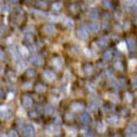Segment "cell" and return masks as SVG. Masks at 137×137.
Wrapping results in <instances>:
<instances>
[{"instance_id":"cell-16","label":"cell","mask_w":137,"mask_h":137,"mask_svg":"<svg viewBox=\"0 0 137 137\" xmlns=\"http://www.w3.org/2000/svg\"><path fill=\"white\" fill-rule=\"evenodd\" d=\"M89 16L91 19H97V17H99V11H97V9H91L89 11Z\"/></svg>"},{"instance_id":"cell-40","label":"cell","mask_w":137,"mask_h":137,"mask_svg":"<svg viewBox=\"0 0 137 137\" xmlns=\"http://www.w3.org/2000/svg\"><path fill=\"white\" fill-rule=\"evenodd\" d=\"M9 1H10L11 4H17V3H19V0H9Z\"/></svg>"},{"instance_id":"cell-22","label":"cell","mask_w":137,"mask_h":137,"mask_svg":"<svg viewBox=\"0 0 137 137\" xmlns=\"http://www.w3.org/2000/svg\"><path fill=\"white\" fill-rule=\"evenodd\" d=\"M96 130L99 131V132H104V131H105V125H104L102 122H97V125H96Z\"/></svg>"},{"instance_id":"cell-3","label":"cell","mask_w":137,"mask_h":137,"mask_svg":"<svg viewBox=\"0 0 137 137\" xmlns=\"http://www.w3.org/2000/svg\"><path fill=\"white\" fill-rule=\"evenodd\" d=\"M21 104H23V106H24L25 108L31 107V105H32V99H31V96L25 95V96L23 97V99H21Z\"/></svg>"},{"instance_id":"cell-13","label":"cell","mask_w":137,"mask_h":137,"mask_svg":"<svg viewBox=\"0 0 137 137\" xmlns=\"http://www.w3.org/2000/svg\"><path fill=\"white\" fill-rule=\"evenodd\" d=\"M99 105H100V101L97 99H91V101H90V108L91 110H96L99 107Z\"/></svg>"},{"instance_id":"cell-8","label":"cell","mask_w":137,"mask_h":137,"mask_svg":"<svg viewBox=\"0 0 137 137\" xmlns=\"http://www.w3.org/2000/svg\"><path fill=\"white\" fill-rule=\"evenodd\" d=\"M90 116H89V113L87 112H82L81 113V116H80V122L81 123H85V125H87L89 122H90Z\"/></svg>"},{"instance_id":"cell-6","label":"cell","mask_w":137,"mask_h":137,"mask_svg":"<svg viewBox=\"0 0 137 137\" xmlns=\"http://www.w3.org/2000/svg\"><path fill=\"white\" fill-rule=\"evenodd\" d=\"M99 29H100L99 23H96V21H90V24H89V30H90L91 32H97V31H99Z\"/></svg>"},{"instance_id":"cell-33","label":"cell","mask_w":137,"mask_h":137,"mask_svg":"<svg viewBox=\"0 0 137 137\" xmlns=\"http://www.w3.org/2000/svg\"><path fill=\"white\" fill-rule=\"evenodd\" d=\"M36 90H37L39 92H40V91H44V90H45V87H44V85H37V86H36Z\"/></svg>"},{"instance_id":"cell-42","label":"cell","mask_w":137,"mask_h":137,"mask_svg":"<svg viewBox=\"0 0 137 137\" xmlns=\"http://www.w3.org/2000/svg\"><path fill=\"white\" fill-rule=\"evenodd\" d=\"M36 115H37L36 112H30V116H36Z\"/></svg>"},{"instance_id":"cell-41","label":"cell","mask_w":137,"mask_h":137,"mask_svg":"<svg viewBox=\"0 0 137 137\" xmlns=\"http://www.w3.org/2000/svg\"><path fill=\"white\" fill-rule=\"evenodd\" d=\"M8 75H9V76H10V77H15V75H14V72H9V74H8Z\"/></svg>"},{"instance_id":"cell-1","label":"cell","mask_w":137,"mask_h":137,"mask_svg":"<svg viewBox=\"0 0 137 137\" xmlns=\"http://www.w3.org/2000/svg\"><path fill=\"white\" fill-rule=\"evenodd\" d=\"M23 132L26 137H34L35 136V127L32 125H25L23 128Z\"/></svg>"},{"instance_id":"cell-18","label":"cell","mask_w":137,"mask_h":137,"mask_svg":"<svg viewBox=\"0 0 137 137\" xmlns=\"http://www.w3.org/2000/svg\"><path fill=\"white\" fill-rule=\"evenodd\" d=\"M111 59H112V52H111L110 50L105 51V52H104V60H105V61H108V60H111Z\"/></svg>"},{"instance_id":"cell-31","label":"cell","mask_w":137,"mask_h":137,"mask_svg":"<svg viewBox=\"0 0 137 137\" xmlns=\"http://www.w3.org/2000/svg\"><path fill=\"white\" fill-rule=\"evenodd\" d=\"M35 14H36L39 17H45V16H46L44 13H40V11H37V10H35Z\"/></svg>"},{"instance_id":"cell-17","label":"cell","mask_w":137,"mask_h":137,"mask_svg":"<svg viewBox=\"0 0 137 137\" xmlns=\"http://www.w3.org/2000/svg\"><path fill=\"white\" fill-rule=\"evenodd\" d=\"M113 67H115L117 71H122V70H123V65H122V62H121V61H115Z\"/></svg>"},{"instance_id":"cell-35","label":"cell","mask_w":137,"mask_h":137,"mask_svg":"<svg viewBox=\"0 0 137 137\" xmlns=\"http://www.w3.org/2000/svg\"><path fill=\"white\" fill-rule=\"evenodd\" d=\"M4 96H5V92H4V90H1V89H0V100H1V99H4Z\"/></svg>"},{"instance_id":"cell-43","label":"cell","mask_w":137,"mask_h":137,"mask_svg":"<svg viewBox=\"0 0 137 137\" xmlns=\"http://www.w3.org/2000/svg\"><path fill=\"white\" fill-rule=\"evenodd\" d=\"M113 137H120V136H113Z\"/></svg>"},{"instance_id":"cell-25","label":"cell","mask_w":137,"mask_h":137,"mask_svg":"<svg viewBox=\"0 0 137 137\" xmlns=\"http://www.w3.org/2000/svg\"><path fill=\"white\" fill-rule=\"evenodd\" d=\"M61 6H62V5H61V3H60V1H56V3H54V4H52V9H54V10H60V9H61Z\"/></svg>"},{"instance_id":"cell-4","label":"cell","mask_w":137,"mask_h":137,"mask_svg":"<svg viewBox=\"0 0 137 137\" xmlns=\"http://www.w3.org/2000/svg\"><path fill=\"white\" fill-rule=\"evenodd\" d=\"M55 31H56V29L52 24H46L44 26V32L47 34V35H52V34H55Z\"/></svg>"},{"instance_id":"cell-26","label":"cell","mask_w":137,"mask_h":137,"mask_svg":"<svg viewBox=\"0 0 137 137\" xmlns=\"http://www.w3.org/2000/svg\"><path fill=\"white\" fill-rule=\"evenodd\" d=\"M102 5H104V8H106V9L111 8V3H110V0H104V1H102Z\"/></svg>"},{"instance_id":"cell-29","label":"cell","mask_w":137,"mask_h":137,"mask_svg":"<svg viewBox=\"0 0 137 137\" xmlns=\"http://www.w3.org/2000/svg\"><path fill=\"white\" fill-rule=\"evenodd\" d=\"M8 10V6L5 5V4H0V11H3V13H5Z\"/></svg>"},{"instance_id":"cell-36","label":"cell","mask_w":137,"mask_h":137,"mask_svg":"<svg viewBox=\"0 0 137 137\" xmlns=\"http://www.w3.org/2000/svg\"><path fill=\"white\" fill-rule=\"evenodd\" d=\"M132 82H133V86H135V87H137V77H133Z\"/></svg>"},{"instance_id":"cell-37","label":"cell","mask_w":137,"mask_h":137,"mask_svg":"<svg viewBox=\"0 0 137 137\" xmlns=\"http://www.w3.org/2000/svg\"><path fill=\"white\" fill-rule=\"evenodd\" d=\"M127 137H137V132L136 133H128Z\"/></svg>"},{"instance_id":"cell-19","label":"cell","mask_w":137,"mask_h":137,"mask_svg":"<svg viewBox=\"0 0 137 137\" xmlns=\"http://www.w3.org/2000/svg\"><path fill=\"white\" fill-rule=\"evenodd\" d=\"M84 72H85L86 75H91V74L93 72V67H92V65H86L85 69H84Z\"/></svg>"},{"instance_id":"cell-27","label":"cell","mask_w":137,"mask_h":137,"mask_svg":"<svg viewBox=\"0 0 137 137\" xmlns=\"http://www.w3.org/2000/svg\"><path fill=\"white\" fill-rule=\"evenodd\" d=\"M16 65H17V69L19 70H23L25 66H24V62L23 61H19V60H16Z\"/></svg>"},{"instance_id":"cell-39","label":"cell","mask_w":137,"mask_h":137,"mask_svg":"<svg viewBox=\"0 0 137 137\" xmlns=\"http://www.w3.org/2000/svg\"><path fill=\"white\" fill-rule=\"evenodd\" d=\"M85 137H95V135H93V133H86Z\"/></svg>"},{"instance_id":"cell-28","label":"cell","mask_w":137,"mask_h":137,"mask_svg":"<svg viewBox=\"0 0 137 137\" xmlns=\"http://www.w3.org/2000/svg\"><path fill=\"white\" fill-rule=\"evenodd\" d=\"M8 136H9V137H19V136H17V132H16L15 130H11V131L9 132Z\"/></svg>"},{"instance_id":"cell-12","label":"cell","mask_w":137,"mask_h":137,"mask_svg":"<svg viewBox=\"0 0 137 137\" xmlns=\"http://www.w3.org/2000/svg\"><path fill=\"white\" fill-rule=\"evenodd\" d=\"M71 108H72L74 111H82V110H84V105L80 104V102H74V104L71 105Z\"/></svg>"},{"instance_id":"cell-15","label":"cell","mask_w":137,"mask_h":137,"mask_svg":"<svg viewBox=\"0 0 137 137\" xmlns=\"http://www.w3.org/2000/svg\"><path fill=\"white\" fill-rule=\"evenodd\" d=\"M127 45H128V47H130V50H131V51L136 50V41H135V39L130 37L128 40H127Z\"/></svg>"},{"instance_id":"cell-23","label":"cell","mask_w":137,"mask_h":137,"mask_svg":"<svg viewBox=\"0 0 137 137\" xmlns=\"http://www.w3.org/2000/svg\"><path fill=\"white\" fill-rule=\"evenodd\" d=\"M136 132H137V127H136L135 125L128 126V128H127V135H128V133H136Z\"/></svg>"},{"instance_id":"cell-30","label":"cell","mask_w":137,"mask_h":137,"mask_svg":"<svg viewBox=\"0 0 137 137\" xmlns=\"http://www.w3.org/2000/svg\"><path fill=\"white\" fill-rule=\"evenodd\" d=\"M119 49L122 50V51L126 50V44H125V43H120V44H119Z\"/></svg>"},{"instance_id":"cell-9","label":"cell","mask_w":137,"mask_h":137,"mask_svg":"<svg viewBox=\"0 0 137 137\" xmlns=\"http://www.w3.org/2000/svg\"><path fill=\"white\" fill-rule=\"evenodd\" d=\"M62 24H64V26L66 28V29H71L72 26H74V21L71 20V19H69V17H65L64 20H62Z\"/></svg>"},{"instance_id":"cell-14","label":"cell","mask_w":137,"mask_h":137,"mask_svg":"<svg viewBox=\"0 0 137 137\" xmlns=\"http://www.w3.org/2000/svg\"><path fill=\"white\" fill-rule=\"evenodd\" d=\"M107 44H108V40L106 37H100L99 40H97V45L99 46H101V47H105V46H107Z\"/></svg>"},{"instance_id":"cell-5","label":"cell","mask_w":137,"mask_h":137,"mask_svg":"<svg viewBox=\"0 0 137 137\" xmlns=\"http://www.w3.org/2000/svg\"><path fill=\"white\" fill-rule=\"evenodd\" d=\"M44 79L46 81H52L55 79V74L51 72V70H45L44 71Z\"/></svg>"},{"instance_id":"cell-21","label":"cell","mask_w":137,"mask_h":137,"mask_svg":"<svg viewBox=\"0 0 137 137\" xmlns=\"http://www.w3.org/2000/svg\"><path fill=\"white\" fill-rule=\"evenodd\" d=\"M108 123H111V125H115V123H117L119 122V117L117 116H111V117H108Z\"/></svg>"},{"instance_id":"cell-10","label":"cell","mask_w":137,"mask_h":137,"mask_svg":"<svg viewBox=\"0 0 137 137\" xmlns=\"http://www.w3.org/2000/svg\"><path fill=\"white\" fill-rule=\"evenodd\" d=\"M9 115H10V111L6 107H0V117L1 119H6Z\"/></svg>"},{"instance_id":"cell-38","label":"cell","mask_w":137,"mask_h":137,"mask_svg":"<svg viewBox=\"0 0 137 137\" xmlns=\"http://www.w3.org/2000/svg\"><path fill=\"white\" fill-rule=\"evenodd\" d=\"M66 119H67V120H72V115L67 113V115H66Z\"/></svg>"},{"instance_id":"cell-7","label":"cell","mask_w":137,"mask_h":137,"mask_svg":"<svg viewBox=\"0 0 137 137\" xmlns=\"http://www.w3.org/2000/svg\"><path fill=\"white\" fill-rule=\"evenodd\" d=\"M30 62H31L32 65H40V64L43 62V59H41L40 56H37V55H32V56L30 57Z\"/></svg>"},{"instance_id":"cell-2","label":"cell","mask_w":137,"mask_h":137,"mask_svg":"<svg viewBox=\"0 0 137 137\" xmlns=\"http://www.w3.org/2000/svg\"><path fill=\"white\" fill-rule=\"evenodd\" d=\"M77 36H79L81 40H86V39L89 37V31L85 26H80L79 29H77Z\"/></svg>"},{"instance_id":"cell-20","label":"cell","mask_w":137,"mask_h":137,"mask_svg":"<svg viewBox=\"0 0 137 137\" xmlns=\"http://www.w3.org/2000/svg\"><path fill=\"white\" fill-rule=\"evenodd\" d=\"M45 112H46L47 115H52V113L55 112V108H54V106H52V105H47V106L45 107Z\"/></svg>"},{"instance_id":"cell-24","label":"cell","mask_w":137,"mask_h":137,"mask_svg":"<svg viewBox=\"0 0 137 137\" xmlns=\"http://www.w3.org/2000/svg\"><path fill=\"white\" fill-rule=\"evenodd\" d=\"M36 5H37L39 8H43V9H45V8L47 6V3H46V1H44V0H43V1H41V0H39V1L36 3Z\"/></svg>"},{"instance_id":"cell-34","label":"cell","mask_w":137,"mask_h":137,"mask_svg":"<svg viewBox=\"0 0 137 137\" xmlns=\"http://www.w3.org/2000/svg\"><path fill=\"white\" fill-rule=\"evenodd\" d=\"M26 74H28V76H35V71L34 70H28Z\"/></svg>"},{"instance_id":"cell-11","label":"cell","mask_w":137,"mask_h":137,"mask_svg":"<svg viewBox=\"0 0 137 137\" xmlns=\"http://www.w3.org/2000/svg\"><path fill=\"white\" fill-rule=\"evenodd\" d=\"M52 66L56 67V69H61V65H62V61H61V59H59V57H55L54 60H52Z\"/></svg>"},{"instance_id":"cell-32","label":"cell","mask_w":137,"mask_h":137,"mask_svg":"<svg viewBox=\"0 0 137 137\" xmlns=\"http://www.w3.org/2000/svg\"><path fill=\"white\" fill-rule=\"evenodd\" d=\"M4 59H5V54H4V51L1 49H0V61H3Z\"/></svg>"}]
</instances>
